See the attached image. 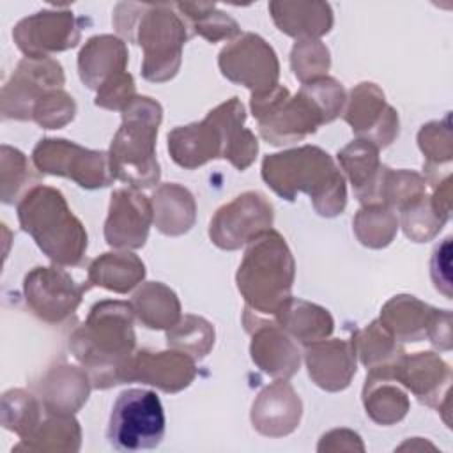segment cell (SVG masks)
<instances>
[{
  "instance_id": "cell-1",
  "label": "cell",
  "mask_w": 453,
  "mask_h": 453,
  "mask_svg": "<svg viewBox=\"0 0 453 453\" xmlns=\"http://www.w3.org/2000/svg\"><path fill=\"white\" fill-rule=\"evenodd\" d=\"M134 319L131 303L104 299L90 308L85 324L69 336V350L94 388L108 389L127 382L129 363L136 352Z\"/></svg>"
},
{
  "instance_id": "cell-2",
  "label": "cell",
  "mask_w": 453,
  "mask_h": 453,
  "mask_svg": "<svg viewBox=\"0 0 453 453\" xmlns=\"http://www.w3.org/2000/svg\"><path fill=\"white\" fill-rule=\"evenodd\" d=\"M262 179L281 198L292 202L297 193L311 198L313 209L334 218L347 205L345 177L333 157L315 145L269 154L262 161Z\"/></svg>"
},
{
  "instance_id": "cell-3",
  "label": "cell",
  "mask_w": 453,
  "mask_h": 453,
  "mask_svg": "<svg viewBox=\"0 0 453 453\" xmlns=\"http://www.w3.org/2000/svg\"><path fill=\"white\" fill-rule=\"evenodd\" d=\"M296 262L283 235L273 228L246 244L235 283L244 299V310L273 319L292 297Z\"/></svg>"
},
{
  "instance_id": "cell-4",
  "label": "cell",
  "mask_w": 453,
  "mask_h": 453,
  "mask_svg": "<svg viewBox=\"0 0 453 453\" xmlns=\"http://www.w3.org/2000/svg\"><path fill=\"white\" fill-rule=\"evenodd\" d=\"M16 211L23 232L55 265L74 267L83 262L87 230L58 189L37 184L16 203Z\"/></svg>"
},
{
  "instance_id": "cell-5",
  "label": "cell",
  "mask_w": 453,
  "mask_h": 453,
  "mask_svg": "<svg viewBox=\"0 0 453 453\" xmlns=\"http://www.w3.org/2000/svg\"><path fill=\"white\" fill-rule=\"evenodd\" d=\"M161 120L163 108L149 96H136L122 110V124L113 134L108 157L113 177L133 189H145L159 182L156 138Z\"/></svg>"
},
{
  "instance_id": "cell-6",
  "label": "cell",
  "mask_w": 453,
  "mask_h": 453,
  "mask_svg": "<svg viewBox=\"0 0 453 453\" xmlns=\"http://www.w3.org/2000/svg\"><path fill=\"white\" fill-rule=\"evenodd\" d=\"M188 37V27L173 12V5L145 4L131 39L143 50L142 76L152 83L172 80L180 67Z\"/></svg>"
},
{
  "instance_id": "cell-7",
  "label": "cell",
  "mask_w": 453,
  "mask_h": 453,
  "mask_svg": "<svg viewBox=\"0 0 453 453\" xmlns=\"http://www.w3.org/2000/svg\"><path fill=\"white\" fill-rule=\"evenodd\" d=\"M250 106L260 136L271 145L301 142L326 124L322 111L306 92L299 88L290 97L288 88L280 83L267 92L251 94Z\"/></svg>"
},
{
  "instance_id": "cell-8",
  "label": "cell",
  "mask_w": 453,
  "mask_h": 453,
  "mask_svg": "<svg viewBox=\"0 0 453 453\" xmlns=\"http://www.w3.org/2000/svg\"><path fill=\"white\" fill-rule=\"evenodd\" d=\"M165 428V411L156 391L131 388L117 396L106 437L119 451L152 449L161 444Z\"/></svg>"
},
{
  "instance_id": "cell-9",
  "label": "cell",
  "mask_w": 453,
  "mask_h": 453,
  "mask_svg": "<svg viewBox=\"0 0 453 453\" xmlns=\"http://www.w3.org/2000/svg\"><path fill=\"white\" fill-rule=\"evenodd\" d=\"M35 170L67 177L85 189H97L115 180L110 157L104 150L85 149L64 138H42L32 150Z\"/></svg>"
},
{
  "instance_id": "cell-10",
  "label": "cell",
  "mask_w": 453,
  "mask_h": 453,
  "mask_svg": "<svg viewBox=\"0 0 453 453\" xmlns=\"http://www.w3.org/2000/svg\"><path fill=\"white\" fill-rule=\"evenodd\" d=\"M274 209L260 191H244L221 205L209 223V237L219 250L234 251L273 228Z\"/></svg>"
},
{
  "instance_id": "cell-11",
  "label": "cell",
  "mask_w": 453,
  "mask_h": 453,
  "mask_svg": "<svg viewBox=\"0 0 453 453\" xmlns=\"http://www.w3.org/2000/svg\"><path fill=\"white\" fill-rule=\"evenodd\" d=\"M218 65L226 80L250 88L251 94L267 92L278 85V57L265 39L251 32L226 44L219 51Z\"/></svg>"
},
{
  "instance_id": "cell-12",
  "label": "cell",
  "mask_w": 453,
  "mask_h": 453,
  "mask_svg": "<svg viewBox=\"0 0 453 453\" xmlns=\"http://www.w3.org/2000/svg\"><path fill=\"white\" fill-rule=\"evenodd\" d=\"M64 83V69L55 58L23 57L12 76L2 87V119L32 120L35 103L46 92L62 88Z\"/></svg>"
},
{
  "instance_id": "cell-13",
  "label": "cell",
  "mask_w": 453,
  "mask_h": 453,
  "mask_svg": "<svg viewBox=\"0 0 453 453\" xmlns=\"http://www.w3.org/2000/svg\"><path fill=\"white\" fill-rule=\"evenodd\" d=\"M87 285H80L58 265L34 267L23 280V296L30 311L48 324H60L76 311Z\"/></svg>"
},
{
  "instance_id": "cell-14",
  "label": "cell",
  "mask_w": 453,
  "mask_h": 453,
  "mask_svg": "<svg viewBox=\"0 0 453 453\" xmlns=\"http://www.w3.org/2000/svg\"><path fill=\"white\" fill-rule=\"evenodd\" d=\"M18 50L28 58H46L80 42V27L71 11L44 9L19 19L12 28Z\"/></svg>"
},
{
  "instance_id": "cell-15",
  "label": "cell",
  "mask_w": 453,
  "mask_h": 453,
  "mask_svg": "<svg viewBox=\"0 0 453 453\" xmlns=\"http://www.w3.org/2000/svg\"><path fill=\"white\" fill-rule=\"evenodd\" d=\"M343 120L357 138L388 147L398 136V113L386 103L384 92L370 81L356 85L343 106Z\"/></svg>"
},
{
  "instance_id": "cell-16",
  "label": "cell",
  "mask_w": 453,
  "mask_h": 453,
  "mask_svg": "<svg viewBox=\"0 0 453 453\" xmlns=\"http://www.w3.org/2000/svg\"><path fill=\"white\" fill-rule=\"evenodd\" d=\"M242 324L251 333V359L264 373L274 379H290L299 370V347L274 319L258 317L244 310Z\"/></svg>"
},
{
  "instance_id": "cell-17",
  "label": "cell",
  "mask_w": 453,
  "mask_h": 453,
  "mask_svg": "<svg viewBox=\"0 0 453 453\" xmlns=\"http://www.w3.org/2000/svg\"><path fill=\"white\" fill-rule=\"evenodd\" d=\"M152 223V205L138 189H115L111 193L104 239L117 250H138L145 244Z\"/></svg>"
},
{
  "instance_id": "cell-18",
  "label": "cell",
  "mask_w": 453,
  "mask_h": 453,
  "mask_svg": "<svg viewBox=\"0 0 453 453\" xmlns=\"http://www.w3.org/2000/svg\"><path fill=\"white\" fill-rule=\"evenodd\" d=\"M393 379L405 389H409L421 403L428 407H441V398L449 393L451 370L434 352L402 354L393 365H389Z\"/></svg>"
},
{
  "instance_id": "cell-19",
  "label": "cell",
  "mask_w": 453,
  "mask_h": 453,
  "mask_svg": "<svg viewBox=\"0 0 453 453\" xmlns=\"http://www.w3.org/2000/svg\"><path fill=\"white\" fill-rule=\"evenodd\" d=\"M196 375L195 359L186 352L170 349L163 352L136 350L127 370V382L154 386L165 393H179Z\"/></svg>"
},
{
  "instance_id": "cell-20",
  "label": "cell",
  "mask_w": 453,
  "mask_h": 453,
  "mask_svg": "<svg viewBox=\"0 0 453 453\" xmlns=\"http://www.w3.org/2000/svg\"><path fill=\"white\" fill-rule=\"evenodd\" d=\"M303 402L287 379L264 388L251 405V425L265 437H285L292 434L301 421Z\"/></svg>"
},
{
  "instance_id": "cell-21",
  "label": "cell",
  "mask_w": 453,
  "mask_h": 453,
  "mask_svg": "<svg viewBox=\"0 0 453 453\" xmlns=\"http://www.w3.org/2000/svg\"><path fill=\"white\" fill-rule=\"evenodd\" d=\"M356 349L352 340H319L304 345V363L310 379L324 391H343L356 375Z\"/></svg>"
},
{
  "instance_id": "cell-22",
  "label": "cell",
  "mask_w": 453,
  "mask_h": 453,
  "mask_svg": "<svg viewBox=\"0 0 453 453\" xmlns=\"http://www.w3.org/2000/svg\"><path fill=\"white\" fill-rule=\"evenodd\" d=\"M223 129L212 110L203 120L177 126L168 133V152L186 170H195L211 159L223 157Z\"/></svg>"
},
{
  "instance_id": "cell-23",
  "label": "cell",
  "mask_w": 453,
  "mask_h": 453,
  "mask_svg": "<svg viewBox=\"0 0 453 453\" xmlns=\"http://www.w3.org/2000/svg\"><path fill=\"white\" fill-rule=\"evenodd\" d=\"M92 388L85 368L62 363L39 379L35 391L46 414H74L88 400Z\"/></svg>"
},
{
  "instance_id": "cell-24",
  "label": "cell",
  "mask_w": 453,
  "mask_h": 453,
  "mask_svg": "<svg viewBox=\"0 0 453 453\" xmlns=\"http://www.w3.org/2000/svg\"><path fill=\"white\" fill-rule=\"evenodd\" d=\"M126 67L127 46L117 35H94L78 55L80 80L96 92L127 73Z\"/></svg>"
},
{
  "instance_id": "cell-25",
  "label": "cell",
  "mask_w": 453,
  "mask_h": 453,
  "mask_svg": "<svg viewBox=\"0 0 453 453\" xmlns=\"http://www.w3.org/2000/svg\"><path fill=\"white\" fill-rule=\"evenodd\" d=\"M363 405L366 414L377 425H395L409 412V396L393 379L389 366L368 370L363 386Z\"/></svg>"
},
{
  "instance_id": "cell-26",
  "label": "cell",
  "mask_w": 453,
  "mask_h": 453,
  "mask_svg": "<svg viewBox=\"0 0 453 453\" xmlns=\"http://www.w3.org/2000/svg\"><path fill=\"white\" fill-rule=\"evenodd\" d=\"M338 163L347 173L357 200L377 203V191L384 165L379 159V147L368 140L356 138L342 150H338Z\"/></svg>"
},
{
  "instance_id": "cell-27",
  "label": "cell",
  "mask_w": 453,
  "mask_h": 453,
  "mask_svg": "<svg viewBox=\"0 0 453 453\" xmlns=\"http://www.w3.org/2000/svg\"><path fill=\"white\" fill-rule=\"evenodd\" d=\"M271 18L280 32L303 39H319L333 27V11L326 2H271Z\"/></svg>"
},
{
  "instance_id": "cell-28",
  "label": "cell",
  "mask_w": 453,
  "mask_h": 453,
  "mask_svg": "<svg viewBox=\"0 0 453 453\" xmlns=\"http://www.w3.org/2000/svg\"><path fill=\"white\" fill-rule=\"evenodd\" d=\"M437 311L414 296L400 294L382 306L379 322L396 342H421L428 338Z\"/></svg>"
},
{
  "instance_id": "cell-29",
  "label": "cell",
  "mask_w": 453,
  "mask_h": 453,
  "mask_svg": "<svg viewBox=\"0 0 453 453\" xmlns=\"http://www.w3.org/2000/svg\"><path fill=\"white\" fill-rule=\"evenodd\" d=\"M152 223L170 237L191 230L196 218V202L191 191L177 182L161 184L150 196Z\"/></svg>"
},
{
  "instance_id": "cell-30",
  "label": "cell",
  "mask_w": 453,
  "mask_h": 453,
  "mask_svg": "<svg viewBox=\"0 0 453 453\" xmlns=\"http://www.w3.org/2000/svg\"><path fill=\"white\" fill-rule=\"evenodd\" d=\"M223 129V159H228L237 170H246L257 157L258 140L244 127L246 111L239 97H230L212 108Z\"/></svg>"
},
{
  "instance_id": "cell-31",
  "label": "cell",
  "mask_w": 453,
  "mask_h": 453,
  "mask_svg": "<svg viewBox=\"0 0 453 453\" xmlns=\"http://www.w3.org/2000/svg\"><path fill=\"white\" fill-rule=\"evenodd\" d=\"M273 319L303 345L326 340L334 329V320L326 308L297 297H288Z\"/></svg>"
},
{
  "instance_id": "cell-32",
  "label": "cell",
  "mask_w": 453,
  "mask_h": 453,
  "mask_svg": "<svg viewBox=\"0 0 453 453\" xmlns=\"http://www.w3.org/2000/svg\"><path fill=\"white\" fill-rule=\"evenodd\" d=\"M145 278V264L134 253L110 251L92 260L88 265L87 281L94 287H103L117 294H127Z\"/></svg>"
},
{
  "instance_id": "cell-33",
  "label": "cell",
  "mask_w": 453,
  "mask_h": 453,
  "mask_svg": "<svg viewBox=\"0 0 453 453\" xmlns=\"http://www.w3.org/2000/svg\"><path fill=\"white\" fill-rule=\"evenodd\" d=\"M131 306L138 322L149 329H170L180 320L177 294L161 281L142 283L133 294Z\"/></svg>"
},
{
  "instance_id": "cell-34",
  "label": "cell",
  "mask_w": 453,
  "mask_h": 453,
  "mask_svg": "<svg viewBox=\"0 0 453 453\" xmlns=\"http://www.w3.org/2000/svg\"><path fill=\"white\" fill-rule=\"evenodd\" d=\"M80 444L81 428L73 414H48L12 451H78Z\"/></svg>"
},
{
  "instance_id": "cell-35",
  "label": "cell",
  "mask_w": 453,
  "mask_h": 453,
  "mask_svg": "<svg viewBox=\"0 0 453 453\" xmlns=\"http://www.w3.org/2000/svg\"><path fill=\"white\" fill-rule=\"evenodd\" d=\"M352 228L363 246L380 250L391 244L395 239L398 218L395 211L384 203H366L356 212Z\"/></svg>"
},
{
  "instance_id": "cell-36",
  "label": "cell",
  "mask_w": 453,
  "mask_h": 453,
  "mask_svg": "<svg viewBox=\"0 0 453 453\" xmlns=\"http://www.w3.org/2000/svg\"><path fill=\"white\" fill-rule=\"evenodd\" d=\"M37 180V173L19 149L11 145L0 147V196L4 203H18Z\"/></svg>"
},
{
  "instance_id": "cell-37",
  "label": "cell",
  "mask_w": 453,
  "mask_h": 453,
  "mask_svg": "<svg viewBox=\"0 0 453 453\" xmlns=\"http://www.w3.org/2000/svg\"><path fill=\"white\" fill-rule=\"evenodd\" d=\"M352 343L366 370L389 366L403 354L398 342L379 320H373L366 327L356 331L352 334Z\"/></svg>"
},
{
  "instance_id": "cell-38",
  "label": "cell",
  "mask_w": 453,
  "mask_h": 453,
  "mask_svg": "<svg viewBox=\"0 0 453 453\" xmlns=\"http://www.w3.org/2000/svg\"><path fill=\"white\" fill-rule=\"evenodd\" d=\"M175 7L189 21L195 34L202 35L209 42L234 39L241 34L237 21L226 12L219 11L214 4H189L179 2Z\"/></svg>"
},
{
  "instance_id": "cell-39",
  "label": "cell",
  "mask_w": 453,
  "mask_h": 453,
  "mask_svg": "<svg viewBox=\"0 0 453 453\" xmlns=\"http://www.w3.org/2000/svg\"><path fill=\"white\" fill-rule=\"evenodd\" d=\"M42 403L25 389H9L2 395V426L27 439L41 423Z\"/></svg>"
},
{
  "instance_id": "cell-40",
  "label": "cell",
  "mask_w": 453,
  "mask_h": 453,
  "mask_svg": "<svg viewBox=\"0 0 453 453\" xmlns=\"http://www.w3.org/2000/svg\"><path fill=\"white\" fill-rule=\"evenodd\" d=\"M166 343L193 359H203L214 345V327L203 317L184 315L173 327L166 329Z\"/></svg>"
},
{
  "instance_id": "cell-41",
  "label": "cell",
  "mask_w": 453,
  "mask_h": 453,
  "mask_svg": "<svg viewBox=\"0 0 453 453\" xmlns=\"http://www.w3.org/2000/svg\"><path fill=\"white\" fill-rule=\"evenodd\" d=\"M425 193L426 179H423L419 173L411 170H391L384 166L377 191V203H384L400 211L403 205L411 203Z\"/></svg>"
},
{
  "instance_id": "cell-42",
  "label": "cell",
  "mask_w": 453,
  "mask_h": 453,
  "mask_svg": "<svg viewBox=\"0 0 453 453\" xmlns=\"http://www.w3.org/2000/svg\"><path fill=\"white\" fill-rule=\"evenodd\" d=\"M400 212H402V228L405 235L414 242L432 241L446 223V219H442L435 212L432 205V198L426 196V193L418 196L411 203L403 205Z\"/></svg>"
},
{
  "instance_id": "cell-43",
  "label": "cell",
  "mask_w": 453,
  "mask_h": 453,
  "mask_svg": "<svg viewBox=\"0 0 453 453\" xmlns=\"http://www.w3.org/2000/svg\"><path fill=\"white\" fill-rule=\"evenodd\" d=\"M329 65H331V57L324 42H320L319 39L296 41L290 51V67L294 76L301 83L326 76Z\"/></svg>"
},
{
  "instance_id": "cell-44",
  "label": "cell",
  "mask_w": 453,
  "mask_h": 453,
  "mask_svg": "<svg viewBox=\"0 0 453 453\" xmlns=\"http://www.w3.org/2000/svg\"><path fill=\"white\" fill-rule=\"evenodd\" d=\"M418 145L426 157L425 170L428 177H432L441 165L449 166V161H451L449 115H446L444 122L435 120L421 126L418 133Z\"/></svg>"
},
{
  "instance_id": "cell-45",
  "label": "cell",
  "mask_w": 453,
  "mask_h": 453,
  "mask_svg": "<svg viewBox=\"0 0 453 453\" xmlns=\"http://www.w3.org/2000/svg\"><path fill=\"white\" fill-rule=\"evenodd\" d=\"M76 115V103L62 88L46 92L34 106L32 120L44 129H60Z\"/></svg>"
},
{
  "instance_id": "cell-46",
  "label": "cell",
  "mask_w": 453,
  "mask_h": 453,
  "mask_svg": "<svg viewBox=\"0 0 453 453\" xmlns=\"http://www.w3.org/2000/svg\"><path fill=\"white\" fill-rule=\"evenodd\" d=\"M301 90L306 92L313 99V103L319 106L326 124L334 120L343 111L347 96H345V88L338 80L331 76H320L303 83Z\"/></svg>"
},
{
  "instance_id": "cell-47",
  "label": "cell",
  "mask_w": 453,
  "mask_h": 453,
  "mask_svg": "<svg viewBox=\"0 0 453 453\" xmlns=\"http://www.w3.org/2000/svg\"><path fill=\"white\" fill-rule=\"evenodd\" d=\"M136 97L134 80L129 73H124L115 81L108 83L101 90L96 92L94 104L104 110H119L122 111L133 99Z\"/></svg>"
},
{
  "instance_id": "cell-48",
  "label": "cell",
  "mask_w": 453,
  "mask_h": 453,
  "mask_svg": "<svg viewBox=\"0 0 453 453\" xmlns=\"http://www.w3.org/2000/svg\"><path fill=\"white\" fill-rule=\"evenodd\" d=\"M449 255H451V237H446L432 253L430 274L435 288L444 294L446 299H451V271H449Z\"/></svg>"
},
{
  "instance_id": "cell-49",
  "label": "cell",
  "mask_w": 453,
  "mask_h": 453,
  "mask_svg": "<svg viewBox=\"0 0 453 453\" xmlns=\"http://www.w3.org/2000/svg\"><path fill=\"white\" fill-rule=\"evenodd\" d=\"M319 451H365L361 437L347 428H336L320 437Z\"/></svg>"
}]
</instances>
